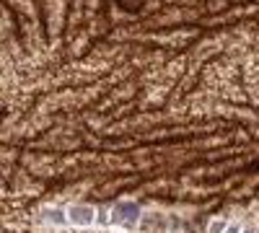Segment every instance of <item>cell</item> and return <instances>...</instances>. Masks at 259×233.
I'll use <instances>...</instances> for the list:
<instances>
[{
	"label": "cell",
	"instance_id": "cell-2",
	"mask_svg": "<svg viewBox=\"0 0 259 233\" xmlns=\"http://www.w3.org/2000/svg\"><path fill=\"white\" fill-rule=\"evenodd\" d=\"M65 218H68V225L89 228L99 225V210L94 205H65Z\"/></svg>",
	"mask_w": 259,
	"mask_h": 233
},
{
	"label": "cell",
	"instance_id": "cell-1",
	"mask_svg": "<svg viewBox=\"0 0 259 233\" xmlns=\"http://www.w3.org/2000/svg\"><path fill=\"white\" fill-rule=\"evenodd\" d=\"M143 220H145V210L138 205V202H117L112 207H106V225L109 228H124V230H135V228H143Z\"/></svg>",
	"mask_w": 259,
	"mask_h": 233
},
{
	"label": "cell",
	"instance_id": "cell-3",
	"mask_svg": "<svg viewBox=\"0 0 259 233\" xmlns=\"http://www.w3.org/2000/svg\"><path fill=\"white\" fill-rule=\"evenodd\" d=\"M241 233H259V225H244Z\"/></svg>",
	"mask_w": 259,
	"mask_h": 233
}]
</instances>
